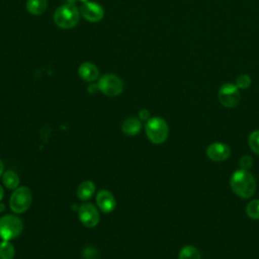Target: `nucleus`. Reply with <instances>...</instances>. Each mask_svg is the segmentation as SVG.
Listing matches in <instances>:
<instances>
[{"instance_id":"obj_1","label":"nucleus","mask_w":259,"mask_h":259,"mask_svg":"<svg viewBox=\"0 0 259 259\" xmlns=\"http://www.w3.org/2000/svg\"><path fill=\"white\" fill-rule=\"evenodd\" d=\"M230 185L235 194L241 198L251 197L256 190V181L249 170H236L230 179Z\"/></svg>"},{"instance_id":"obj_2","label":"nucleus","mask_w":259,"mask_h":259,"mask_svg":"<svg viewBox=\"0 0 259 259\" xmlns=\"http://www.w3.org/2000/svg\"><path fill=\"white\" fill-rule=\"evenodd\" d=\"M145 133L151 143L160 145L167 140L169 135V126L164 118L154 116L146 121Z\"/></svg>"},{"instance_id":"obj_3","label":"nucleus","mask_w":259,"mask_h":259,"mask_svg":"<svg viewBox=\"0 0 259 259\" xmlns=\"http://www.w3.org/2000/svg\"><path fill=\"white\" fill-rule=\"evenodd\" d=\"M80 11L74 4H64L57 8L54 14V21L57 26L68 29L76 26L79 22Z\"/></svg>"},{"instance_id":"obj_4","label":"nucleus","mask_w":259,"mask_h":259,"mask_svg":"<svg viewBox=\"0 0 259 259\" xmlns=\"http://www.w3.org/2000/svg\"><path fill=\"white\" fill-rule=\"evenodd\" d=\"M23 230V224L15 214H5L0 218V238L3 241L16 239Z\"/></svg>"},{"instance_id":"obj_5","label":"nucleus","mask_w":259,"mask_h":259,"mask_svg":"<svg viewBox=\"0 0 259 259\" xmlns=\"http://www.w3.org/2000/svg\"><path fill=\"white\" fill-rule=\"evenodd\" d=\"M31 202V190L27 186H18L10 196L9 206L14 213H23L30 207Z\"/></svg>"},{"instance_id":"obj_6","label":"nucleus","mask_w":259,"mask_h":259,"mask_svg":"<svg viewBox=\"0 0 259 259\" xmlns=\"http://www.w3.org/2000/svg\"><path fill=\"white\" fill-rule=\"evenodd\" d=\"M97 85H98L99 91H101L103 94L110 97L119 95L123 90L122 80L118 76L111 73L102 75L98 79Z\"/></svg>"},{"instance_id":"obj_7","label":"nucleus","mask_w":259,"mask_h":259,"mask_svg":"<svg viewBox=\"0 0 259 259\" xmlns=\"http://www.w3.org/2000/svg\"><path fill=\"white\" fill-rule=\"evenodd\" d=\"M218 99L220 103L228 108H232L238 105L241 99L240 89L233 83L223 84L218 91Z\"/></svg>"},{"instance_id":"obj_8","label":"nucleus","mask_w":259,"mask_h":259,"mask_svg":"<svg viewBox=\"0 0 259 259\" xmlns=\"http://www.w3.org/2000/svg\"><path fill=\"white\" fill-rule=\"evenodd\" d=\"M78 218L84 227L94 228L99 223L100 214L98 208L93 203L84 202L78 208Z\"/></svg>"},{"instance_id":"obj_9","label":"nucleus","mask_w":259,"mask_h":259,"mask_svg":"<svg viewBox=\"0 0 259 259\" xmlns=\"http://www.w3.org/2000/svg\"><path fill=\"white\" fill-rule=\"evenodd\" d=\"M80 14L90 22H97L103 18L104 10L98 3L88 1L81 5Z\"/></svg>"},{"instance_id":"obj_10","label":"nucleus","mask_w":259,"mask_h":259,"mask_svg":"<svg viewBox=\"0 0 259 259\" xmlns=\"http://www.w3.org/2000/svg\"><path fill=\"white\" fill-rule=\"evenodd\" d=\"M96 205L104 213L113 211L116 207V200L113 194L107 189H101L96 194Z\"/></svg>"},{"instance_id":"obj_11","label":"nucleus","mask_w":259,"mask_h":259,"mask_svg":"<svg viewBox=\"0 0 259 259\" xmlns=\"http://www.w3.org/2000/svg\"><path fill=\"white\" fill-rule=\"evenodd\" d=\"M231 155L230 147L224 143H212L206 148V156L214 162H222L227 160Z\"/></svg>"},{"instance_id":"obj_12","label":"nucleus","mask_w":259,"mask_h":259,"mask_svg":"<svg viewBox=\"0 0 259 259\" xmlns=\"http://www.w3.org/2000/svg\"><path fill=\"white\" fill-rule=\"evenodd\" d=\"M78 73L81 79L86 82H93L97 80L99 76V71L97 67L90 62L82 63L78 69Z\"/></svg>"},{"instance_id":"obj_13","label":"nucleus","mask_w":259,"mask_h":259,"mask_svg":"<svg viewBox=\"0 0 259 259\" xmlns=\"http://www.w3.org/2000/svg\"><path fill=\"white\" fill-rule=\"evenodd\" d=\"M142 130V120L138 117H127L121 123V131L127 136H137Z\"/></svg>"},{"instance_id":"obj_14","label":"nucleus","mask_w":259,"mask_h":259,"mask_svg":"<svg viewBox=\"0 0 259 259\" xmlns=\"http://www.w3.org/2000/svg\"><path fill=\"white\" fill-rule=\"evenodd\" d=\"M95 184L91 180L81 182L77 188V196L82 201H87L92 198L95 193Z\"/></svg>"},{"instance_id":"obj_15","label":"nucleus","mask_w":259,"mask_h":259,"mask_svg":"<svg viewBox=\"0 0 259 259\" xmlns=\"http://www.w3.org/2000/svg\"><path fill=\"white\" fill-rule=\"evenodd\" d=\"M2 182L3 185L10 190H14L19 186V176L18 174L13 170H7L2 175Z\"/></svg>"},{"instance_id":"obj_16","label":"nucleus","mask_w":259,"mask_h":259,"mask_svg":"<svg viewBox=\"0 0 259 259\" xmlns=\"http://www.w3.org/2000/svg\"><path fill=\"white\" fill-rule=\"evenodd\" d=\"M48 1L47 0H27L26 1V10L32 15H39L44 13L47 9Z\"/></svg>"},{"instance_id":"obj_17","label":"nucleus","mask_w":259,"mask_h":259,"mask_svg":"<svg viewBox=\"0 0 259 259\" xmlns=\"http://www.w3.org/2000/svg\"><path fill=\"white\" fill-rule=\"evenodd\" d=\"M178 259H201V256L197 248L191 245H186L180 249Z\"/></svg>"},{"instance_id":"obj_18","label":"nucleus","mask_w":259,"mask_h":259,"mask_svg":"<svg viewBox=\"0 0 259 259\" xmlns=\"http://www.w3.org/2000/svg\"><path fill=\"white\" fill-rule=\"evenodd\" d=\"M15 255V248L10 241H3L0 243V259H13Z\"/></svg>"},{"instance_id":"obj_19","label":"nucleus","mask_w":259,"mask_h":259,"mask_svg":"<svg viewBox=\"0 0 259 259\" xmlns=\"http://www.w3.org/2000/svg\"><path fill=\"white\" fill-rule=\"evenodd\" d=\"M246 213L253 220H259V199H253L247 204Z\"/></svg>"},{"instance_id":"obj_20","label":"nucleus","mask_w":259,"mask_h":259,"mask_svg":"<svg viewBox=\"0 0 259 259\" xmlns=\"http://www.w3.org/2000/svg\"><path fill=\"white\" fill-rule=\"evenodd\" d=\"M248 145L250 149L257 155H259V130L253 131L248 137Z\"/></svg>"},{"instance_id":"obj_21","label":"nucleus","mask_w":259,"mask_h":259,"mask_svg":"<svg viewBox=\"0 0 259 259\" xmlns=\"http://www.w3.org/2000/svg\"><path fill=\"white\" fill-rule=\"evenodd\" d=\"M235 84L239 89H247L251 85V78L247 74H241L237 77Z\"/></svg>"},{"instance_id":"obj_22","label":"nucleus","mask_w":259,"mask_h":259,"mask_svg":"<svg viewBox=\"0 0 259 259\" xmlns=\"http://www.w3.org/2000/svg\"><path fill=\"white\" fill-rule=\"evenodd\" d=\"M253 165V159L251 156L249 155H244L240 158L239 160V166L240 169H244V170H249Z\"/></svg>"},{"instance_id":"obj_23","label":"nucleus","mask_w":259,"mask_h":259,"mask_svg":"<svg viewBox=\"0 0 259 259\" xmlns=\"http://www.w3.org/2000/svg\"><path fill=\"white\" fill-rule=\"evenodd\" d=\"M139 118L141 120H144V121H147L151 118V114H150V111L147 110V109H141L139 111Z\"/></svg>"},{"instance_id":"obj_24","label":"nucleus","mask_w":259,"mask_h":259,"mask_svg":"<svg viewBox=\"0 0 259 259\" xmlns=\"http://www.w3.org/2000/svg\"><path fill=\"white\" fill-rule=\"evenodd\" d=\"M88 91H89V93H96L97 91H99V89H98V85L97 84H90L89 86H88Z\"/></svg>"},{"instance_id":"obj_25","label":"nucleus","mask_w":259,"mask_h":259,"mask_svg":"<svg viewBox=\"0 0 259 259\" xmlns=\"http://www.w3.org/2000/svg\"><path fill=\"white\" fill-rule=\"evenodd\" d=\"M3 173H4V164H3V161L0 158V177L3 175Z\"/></svg>"},{"instance_id":"obj_26","label":"nucleus","mask_w":259,"mask_h":259,"mask_svg":"<svg viewBox=\"0 0 259 259\" xmlns=\"http://www.w3.org/2000/svg\"><path fill=\"white\" fill-rule=\"evenodd\" d=\"M3 197H4V189H3L2 185L0 184V201L3 199Z\"/></svg>"},{"instance_id":"obj_27","label":"nucleus","mask_w":259,"mask_h":259,"mask_svg":"<svg viewBox=\"0 0 259 259\" xmlns=\"http://www.w3.org/2000/svg\"><path fill=\"white\" fill-rule=\"evenodd\" d=\"M4 209H5V205L3 203H1V201H0V212L3 211Z\"/></svg>"},{"instance_id":"obj_28","label":"nucleus","mask_w":259,"mask_h":259,"mask_svg":"<svg viewBox=\"0 0 259 259\" xmlns=\"http://www.w3.org/2000/svg\"><path fill=\"white\" fill-rule=\"evenodd\" d=\"M65 1H66L68 4H74L76 0H65Z\"/></svg>"},{"instance_id":"obj_29","label":"nucleus","mask_w":259,"mask_h":259,"mask_svg":"<svg viewBox=\"0 0 259 259\" xmlns=\"http://www.w3.org/2000/svg\"><path fill=\"white\" fill-rule=\"evenodd\" d=\"M79 1H81V2H83V3H85V2H88L89 0H79Z\"/></svg>"}]
</instances>
